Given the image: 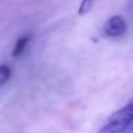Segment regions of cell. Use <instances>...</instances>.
Segmentation results:
<instances>
[{
  "label": "cell",
  "instance_id": "6da1fadb",
  "mask_svg": "<svg viewBox=\"0 0 133 133\" xmlns=\"http://www.w3.org/2000/svg\"><path fill=\"white\" fill-rule=\"evenodd\" d=\"M133 121V104L129 102L123 108L114 112L106 124L98 130V133H123L125 132Z\"/></svg>",
  "mask_w": 133,
  "mask_h": 133
},
{
  "label": "cell",
  "instance_id": "7a4b0ae2",
  "mask_svg": "<svg viewBox=\"0 0 133 133\" xmlns=\"http://www.w3.org/2000/svg\"><path fill=\"white\" fill-rule=\"evenodd\" d=\"M104 35L111 37V38H117L121 37L127 31V22L121 16H112L108 18L103 26Z\"/></svg>",
  "mask_w": 133,
  "mask_h": 133
},
{
  "label": "cell",
  "instance_id": "3957f363",
  "mask_svg": "<svg viewBox=\"0 0 133 133\" xmlns=\"http://www.w3.org/2000/svg\"><path fill=\"white\" fill-rule=\"evenodd\" d=\"M29 42H30V37H29V35H25V37L18 38V39L16 41V43H15L13 50H12V57H18V56L26 50Z\"/></svg>",
  "mask_w": 133,
  "mask_h": 133
},
{
  "label": "cell",
  "instance_id": "277c9868",
  "mask_svg": "<svg viewBox=\"0 0 133 133\" xmlns=\"http://www.w3.org/2000/svg\"><path fill=\"white\" fill-rule=\"evenodd\" d=\"M11 68L5 64L0 65V85H4L9 78H11Z\"/></svg>",
  "mask_w": 133,
  "mask_h": 133
},
{
  "label": "cell",
  "instance_id": "5b68a950",
  "mask_svg": "<svg viewBox=\"0 0 133 133\" xmlns=\"http://www.w3.org/2000/svg\"><path fill=\"white\" fill-rule=\"evenodd\" d=\"M94 3H95V0H82L81 4H80V8H78V15H80V16L86 15V13L93 8Z\"/></svg>",
  "mask_w": 133,
  "mask_h": 133
}]
</instances>
